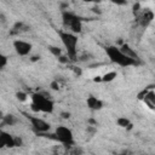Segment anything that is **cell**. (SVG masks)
Listing matches in <instances>:
<instances>
[{"instance_id":"3957f363","label":"cell","mask_w":155,"mask_h":155,"mask_svg":"<svg viewBox=\"0 0 155 155\" xmlns=\"http://www.w3.org/2000/svg\"><path fill=\"white\" fill-rule=\"evenodd\" d=\"M31 109L34 111H44L52 113L53 111V102L42 93L31 94Z\"/></svg>"},{"instance_id":"ffe728a7","label":"cell","mask_w":155,"mask_h":155,"mask_svg":"<svg viewBox=\"0 0 155 155\" xmlns=\"http://www.w3.org/2000/svg\"><path fill=\"white\" fill-rule=\"evenodd\" d=\"M111 1L116 5H125L126 4V0H111Z\"/></svg>"},{"instance_id":"6da1fadb","label":"cell","mask_w":155,"mask_h":155,"mask_svg":"<svg viewBox=\"0 0 155 155\" xmlns=\"http://www.w3.org/2000/svg\"><path fill=\"white\" fill-rule=\"evenodd\" d=\"M105 52H107L109 59L113 63H115V64H117L120 67H130V65H137L138 64V61L126 56L116 46H108L105 48Z\"/></svg>"},{"instance_id":"5bb4252c","label":"cell","mask_w":155,"mask_h":155,"mask_svg":"<svg viewBox=\"0 0 155 155\" xmlns=\"http://www.w3.org/2000/svg\"><path fill=\"white\" fill-rule=\"evenodd\" d=\"M4 124L8 125V126H12L13 124H16V117L12 114H8V115L4 116Z\"/></svg>"},{"instance_id":"ba28073f","label":"cell","mask_w":155,"mask_h":155,"mask_svg":"<svg viewBox=\"0 0 155 155\" xmlns=\"http://www.w3.org/2000/svg\"><path fill=\"white\" fill-rule=\"evenodd\" d=\"M15 147V140L13 136L5 131H0V149L2 148H13Z\"/></svg>"},{"instance_id":"7402d4cb","label":"cell","mask_w":155,"mask_h":155,"mask_svg":"<svg viewBox=\"0 0 155 155\" xmlns=\"http://www.w3.org/2000/svg\"><path fill=\"white\" fill-rule=\"evenodd\" d=\"M61 115H62L63 119H69V117H70V114H69V113H62Z\"/></svg>"},{"instance_id":"9a60e30c","label":"cell","mask_w":155,"mask_h":155,"mask_svg":"<svg viewBox=\"0 0 155 155\" xmlns=\"http://www.w3.org/2000/svg\"><path fill=\"white\" fill-rule=\"evenodd\" d=\"M115 78H116V73H115V71H110V73L104 74L103 78H102L101 80H102V81H107V82H109V81H113Z\"/></svg>"},{"instance_id":"7a4b0ae2","label":"cell","mask_w":155,"mask_h":155,"mask_svg":"<svg viewBox=\"0 0 155 155\" xmlns=\"http://www.w3.org/2000/svg\"><path fill=\"white\" fill-rule=\"evenodd\" d=\"M58 35L61 38L62 44L64 45L68 57L71 61H76V46H78V36L74 33L70 31H58Z\"/></svg>"},{"instance_id":"2e32d148","label":"cell","mask_w":155,"mask_h":155,"mask_svg":"<svg viewBox=\"0 0 155 155\" xmlns=\"http://www.w3.org/2000/svg\"><path fill=\"white\" fill-rule=\"evenodd\" d=\"M48 48H50V51L52 52V54H54L56 57H59L61 53H62V51H61L59 47H56V46H48Z\"/></svg>"},{"instance_id":"603a6c76","label":"cell","mask_w":155,"mask_h":155,"mask_svg":"<svg viewBox=\"0 0 155 155\" xmlns=\"http://www.w3.org/2000/svg\"><path fill=\"white\" fill-rule=\"evenodd\" d=\"M5 21H6L5 16H4L2 13H0V22H1V23H5Z\"/></svg>"},{"instance_id":"d6986e66","label":"cell","mask_w":155,"mask_h":155,"mask_svg":"<svg viewBox=\"0 0 155 155\" xmlns=\"http://www.w3.org/2000/svg\"><path fill=\"white\" fill-rule=\"evenodd\" d=\"M13 140H15V147H21L22 145V139L19 137H13Z\"/></svg>"},{"instance_id":"9c48e42d","label":"cell","mask_w":155,"mask_h":155,"mask_svg":"<svg viewBox=\"0 0 155 155\" xmlns=\"http://www.w3.org/2000/svg\"><path fill=\"white\" fill-rule=\"evenodd\" d=\"M144 97H142L143 99H144V103L150 108V109H154L155 108V93H154V91L153 90H150V91H145L144 92Z\"/></svg>"},{"instance_id":"8fae6325","label":"cell","mask_w":155,"mask_h":155,"mask_svg":"<svg viewBox=\"0 0 155 155\" xmlns=\"http://www.w3.org/2000/svg\"><path fill=\"white\" fill-rule=\"evenodd\" d=\"M120 51L122 52V53H125L126 56H128V57H131V58H133V59H136V61H139V57H138V54L128 46V45H126V44H124L121 47H120Z\"/></svg>"},{"instance_id":"4fadbf2b","label":"cell","mask_w":155,"mask_h":155,"mask_svg":"<svg viewBox=\"0 0 155 155\" xmlns=\"http://www.w3.org/2000/svg\"><path fill=\"white\" fill-rule=\"evenodd\" d=\"M116 122H117V125L120 126V127H127V128H131V122H130V120L128 119H126V117H119L117 120H116Z\"/></svg>"},{"instance_id":"e0dca14e","label":"cell","mask_w":155,"mask_h":155,"mask_svg":"<svg viewBox=\"0 0 155 155\" xmlns=\"http://www.w3.org/2000/svg\"><path fill=\"white\" fill-rule=\"evenodd\" d=\"M7 64V57L2 53H0V69H2Z\"/></svg>"},{"instance_id":"52a82bcc","label":"cell","mask_w":155,"mask_h":155,"mask_svg":"<svg viewBox=\"0 0 155 155\" xmlns=\"http://www.w3.org/2000/svg\"><path fill=\"white\" fill-rule=\"evenodd\" d=\"M13 47L16 50V52L19 54V56H27L30 53L31 51V44L27 42V41H23V40H15L13 41Z\"/></svg>"},{"instance_id":"7c38bea8","label":"cell","mask_w":155,"mask_h":155,"mask_svg":"<svg viewBox=\"0 0 155 155\" xmlns=\"http://www.w3.org/2000/svg\"><path fill=\"white\" fill-rule=\"evenodd\" d=\"M153 12L151 11H145V13L143 15V17H142V25H144V27H147L150 22H151V19H153Z\"/></svg>"},{"instance_id":"44dd1931","label":"cell","mask_w":155,"mask_h":155,"mask_svg":"<svg viewBox=\"0 0 155 155\" xmlns=\"http://www.w3.org/2000/svg\"><path fill=\"white\" fill-rule=\"evenodd\" d=\"M51 87H52L53 90H58V84H57L56 81H53V82L51 84Z\"/></svg>"},{"instance_id":"5b68a950","label":"cell","mask_w":155,"mask_h":155,"mask_svg":"<svg viewBox=\"0 0 155 155\" xmlns=\"http://www.w3.org/2000/svg\"><path fill=\"white\" fill-rule=\"evenodd\" d=\"M54 136H56V140L61 142L64 145H73L74 144V137H73V132L71 130H69L65 126H57L56 131H54Z\"/></svg>"},{"instance_id":"8992f818","label":"cell","mask_w":155,"mask_h":155,"mask_svg":"<svg viewBox=\"0 0 155 155\" xmlns=\"http://www.w3.org/2000/svg\"><path fill=\"white\" fill-rule=\"evenodd\" d=\"M25 116L30 121V124L33 126V130L35 132H48V130L51 127L48 122H46L45 120H42L40 117H36V116H29L27 114H25Z\"/></svg>"},{"instance_id":"277c9868","label":"cell","mask_w":155,"mask_h":155,"mask_svg":"<svg viewBox=\"0 0 155 155\" xmlns=\"http://www.w3.org/2000/svg\"><path fill=\"white\" fill-rule=\"evenodd\" d=\"M62 21H63V24L64 27L69 28L71 30V33L76 34V33H80L81 29H82V24H81V18L71 12H68V11H64L62 13Z\"/></svg>"},{"instance_id":"ac0fdd59","label":"cell","mask_w":155,"mask_h":155,"mask_svg":"<svg viewBox=\"0 0 155 155\" xmlns=\"http://www.w3.org/2000/svg\"><path fill=\"white\" fill-rule=\"evenodd\" d=\"M16 96H17V98H18L19 101H22V102H24V101L27 99V94H25V93H23V92H18Z\"/></svg>"},{"instance_id":"30bf717a","label":"cell","mask_w":155,"mask_h":155,"mask_svg":"<svg viewBox=\"0 0 155 155\" xmlns=\"http://www.w3.org/2000/svg\"><path fill=\"white\" fill-rule=\"evenodd\" d=\"M87 107H88L90 109H92V110H99V109H102L103 103H102L99 99H97L96 97L90 96V97L87 98Z\"/></svg>"},{"instance_id":"cb8c5ba5","label":"cell","mask_w":155,"mask_h":155,"mask_svg":"<svg viewBox=\"0 0 155 155\" xmlns=\"http://www.w3.org/2000/svg\"><path fill=\"white\" fill-rule=\"evenodd\" d=\"M84 2H98L99 0H82Z\"/></svg>"}]
</instances>
